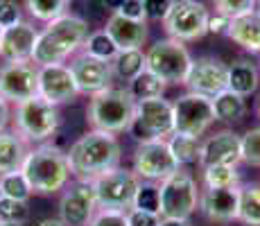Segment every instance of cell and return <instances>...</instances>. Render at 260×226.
I'll return each instance as SVG.
<instances>
[{
  "label": "cell",
  "mask_w": 260,
  "mask_h": 226,
  "mask_svg": "<svg viewBox=\"0 0 260 226\" xmlns=\"http://www.w3.org/2000/svg\"><path fill=\"white\" fill-rule=\"evenodd\" d=\"M190 63H192V57H190L186 43L174 41V39H161L149 45V50L145 52V68L158 79H163L166 86L186 82Z\"/></svg>",
  "instance_id": "obj_7"
},
{
  "label": "cell",
  "mask_w": 260,
  "mask_h": 226,
  "mask_svg": "<svg viewBox=\"0 0 260 226\" xmlns=\"http://www.w3.org/2000/svg\"><path fill=\"white\" fill-rule=\"evenodd\" d=\"M229 66L217 57H197L190 63L186 75V86L190 93H199L206 98H215L226 88Z\"/></svg>",
  "instance_id": "obj_15"
},
{
  "label": "cell",
  "mask_w": 260,
  "mask_h": 226,
  "mask_svg": "<svg viewBox=\"0 0 260 226\" xmlns=\"http://www.w3.org/2000/svg\"><path fill=\"white\" fill-rule=\"evenodd\" d=\"M86 37L88 23L82 16L63 14V16L46 23V27L39 32L32 52V63H37L39 68L52 66V63H66L75 52L82 50Z\"/></svg>",
  "instance_id": "obj_2"
},
{
  "label": "cell",
  "mask_w": 260,
  "mask_h": 226,
  "mask_svg": "<svg viewBox=\"0 0 260 226\" xmlns=\"http://www.w3.org/2000/svg\"><path fill=\"white\" fill-rule=\"evenodd\" d=\"M238 222H242L244 226H260V185L240 188Z\"/></svg>",
  "instance_id": "obj_29"
},
{
  "label": "cell",
  "mask_w": 260,
  "mask_h": 226,
  "mask_svg": "<svg viewBox=\"0 0 260 226\" xmlns=\"http://www.w3.org/2000/svg\"><path fill=\"white\" fill-rule=\"evenodd\" d=\"M226 37L247 52L260 54V16L256 12H249L244 16L231 18V27H229Z\"/></svg>",
  "instance_id": "obj_22"
},
{
  "label": "cell",
  "mask_w": 260,
  "mask_h": 226,
  "mask_svg": "<svg viewBox=\"0 0 260 226\" xmlns=\"http://www.w3.org/2000/svg\"><path fill=\"white\" fill-rule=\"evenodd\" d=\"M37 226H66V224H63L59 217H46V219H41Z\"/></svg>",
  "instance_id": "obj_47"
},
{
  "label": "cell",
  "mask_w": 260,
  "mask_h": 226,
  "mask_svg": "<svg viewBox=\"0 0 260 226\" xmlns=\"http://www.w3.org/2000/svg\"><path fill=\"white\" fill-rule=\"evenodd\" d=\"M161 215L143 213V210H129V226H158Z\"/></svg>",
  "instance_id": "obj_43"
},
{
  "label": "cell",
  "mask_w": 260,
  "mask_h": 226,
  "mask_svg": "<svg viewBox=\"0 0 260 226\" xmlns=\"http://www.w3.org/2000/svg\"><path fill=\"white\" fill-rule=\"evenodd\" d=\"M215 12L229 18H238L256 9V0H213Z\"/></svg>",
  "instance_id": "obj_37"
},
{
  "label": "cell",
  "mask_w": 260,
  "mask_h": 226,
  "mask_svg": "<svg viewBox=\"0 0 260 226\" xmlns=\"http://www.w3.org/2000/svg\"><path fill=\"white\" fill-rule=\"evenodd\" d=\"M0 226H23V224H0Z\"/></svg>",
  "instance_id": "obj_50"
},
{
  "label": "cell",
  "mask_w": 260,
  "mask_h": 226,
  "mask_svg": "<svg viewBox=\"0 0 260 226\" xmlns=\"http://www.w3.org/2000/svg\"><path fill=\"white\" fill-rule=\"evenodd\" d=\"M256 111H258V118H260V102H258V109H256Z\"/></svg>",
  "instance_id": "obj_51"
},
{
  "label": "cell",
  "mask_w": 260,
  "mask_h": 226,
  "mask_svg": "<svg viewBox=\"0 0 260 226\" xmlns=\"http://www.w3.org/2000/svg\"><path fill=\"white\" fill-rule=\"evenodd\" d=\"M0 37H3V27H0Z\"/></svg>",
  "instance_id": "obj_52"
},
{
  "label": "cell",
  "mask_w": 260,
  "mask_h": 226,
  "mask_svg": "<svg viewBox=\"0 0 260 226\" xmlns=\"http://www.w3.org/2000/svg\"><path fill=\"white\" fill-rule=\"evenodd\" d=\"M132 210H143V213H161V197H158V185L152 181H141V188L136 190Z\"/></svg>",
  "instance_id": "obj_34"
},
{
  "label": "cell",
  "mask_w": 260,
  "mask_h": 226,
  "mask_svg": "<svg viewBox=\"0 0 260 226\" xmlns=\"http://www.w3.org/2000/svg\"><path fill=\"white\" fill-rule=\"evenodd\" d=\"M208 16L211 12L204 5L190 3V0H172L163 18V27L168 32V39H174V41H199L208 34Z\"/></svg>",
  "instance_id": "obj_9"
},
{
  "label": "cell",
  "mask_w": 260,
  "mask_h": 226,
  "mask_svg": "<svg viewBox=\"0 0 260 226\" xmlns=\"http://www.w3.org/2000/svg\"><path fill=\"white\" fill-rule=\"evenodd\" d=\"M9 120H12V109H9V102L0 95V132L3 129H7Z\"/></svg>",
  "instance_id": "obj_44"
},
{
  "label": "cell",
  "mask_w": 260,
  "mask_h": 226,
  "mask_svg": "<svg viewBox=\"0 0 260 226\" xmlns=\"http://www.w3.org/2000/svg\"><path fill=\"white\" fill-rule=\"evenodd\" d=\"M122 3H124V0H102V7H104V9H109V12H113V14H116L118 9L122 7Z\"/></svg>",
  "instance_id": "obj_46"
},
{
  "label": "cell",
  "mask_w": 260,
  "mask_h": 226,
  "mask_svg": "<svg viewBox=\"0 0 260 226\" xmlns=\"http://www.w3.org/2000/svg\"><path fill=\"white\" fill-rule=\"evenodd\" d=\"M132 170L141 181L161 183L172 172H177L179 163L170 152L168 140H145V143H138L136 152H134Z\"/></svg>",
  "instance_id": "obj_12"
},
{
  "label": "cell",
  "mask_w": 260,
  "mask_h": 226,
  "mask_svg": "<svg viewBox=\"0 0 260 226\" xmlns=\"http://www.w3.org/2000/svg\"><path fill=\"white\" fill-rule=\"evenodd\" d=\"M116 14L124 18H132V21H145V9H143V0H124L122 7Z\"/></svg>",
  "instance_id": "obj_42"
},
{
  "label": "cell",
  "mask_w": 260,
  "mask_h": 226,
  "mask_svg": "<svg viewBox=\"0 0 260 226\" xmlns=\"http://www.w3.org/2000/svg\"><path fill=\"white\" fill-rule=\"evenodd\" d=\"M23 21L21 5L16 0H0V27L7 29L12 25H18Z\"/></svg>",
  "instance_id": "obj_39"
},
{
  "label": "cell",
  "mask_w": 260,
  "mask_h": 226,
  "mask_svg": "<svg viewBox=\"0 0 260 226\" xmlns=\"http://www.w3.org/2000/svg\"><path fill=\"white\" fill-rule=\"evenodd\" d=\"M240 160L260 168V127H251L240 136Z\"/></svg>",
  "instance_id": "obj_35"
},
{
  "label": "cell",
  "mask_w": 260,
  "mask_h": 226,
  "mask_svg": "<svg viewBox=\"0 0 260 226\" xmlns=\"http://www.w3.org/2000/svg\"><path fill=\"white\" fill-rule=\"evenodd\" d=\"M82 52L93 59H100V61L111 63L113 57L118 54V45L113 43V39L104 29H100V32H91L86 37V41L82 45Z\"/></svg>",
  "instance_id": "obj_30"
},
{
  "label": "cell",
  "mask_w": 260,
  "mask_h": 226,
  "mask_svg": "<svg viewBox=\"0 0 260 226\" xmlns=\"http://www.w3.org/2000/svg\"><path fill=\"white\" fill-rule=\"evenodd\" d=\"M127 132L138 143H145V140H168L174 134L172 102L166 98L136 102V113H134V120Z\"/></svg>",
  "instance_id": "obj_8"
},
{
  "label": "cell",
  "mask_w": 260,
  "mask_h": 226,
  "mask_svg": "<svg viewBox=\"0 0 260 226\" xmlns=\"http://www.w3.org/2000/svg\"><path fill=\"white\" fill-rule=\"evenodd\" d=\"M258 79H260L258 68L253 66L251 61H247V59H238V61H233L231 66H229L226 88L242 95V98H249L251 93H256Z\"/></svg>",
  "instance_id": "obj_24"
},
{
  "label": "cell",
  "mask_w": 260,
  "mask_h": 226,
  "mask_svg": "<svg viewBox=\"0 0 260 226\" xmlns=\"http://www.w3.org/2000/svg\"><path fill=\"white\" fill-rule=\"evenodd\" d=\"M27 156V143L16 129H3L0 132V174L21 170Z\"/></svg>",
  "instance_id": "obj_23"
},
{
  "label": "cell",
  "mask_w": 260,
  "mask_h": 226,
  "mask_svg": "<svg viewBox=\"0 0 260 226\" xmlns=\"http://www.w3.org/2000/svg\"><path fill=\"white\" fill-rule=\"evenodd\" d=\"M68 68L73 73L75 86L84 95H95L111 86L113 70H111V63L107 61H100V59H93L82 52L68 63Z\"/></svg>",
  "instance_id": "obj_17"
},
{
  "label": "cell",
  "mask_w": 260,
  "mask_h": 226,
  "mask_svg": "<svg viewBox=\"0 0 260 226\" xmlns=\"http://www.w3.org/2000/svg\"><path fill=\"white\" fill-rule=\"evenodd\" d=\"M168 147H170V152H172L174 160L179 163V168H186V165L199 163V154H202V138L172 134L168 138Z\"/></svg>",
  "instance_id": "obj_27"
},
{
  "label": "cell",
  "mask_w": 260,
  "mask_h": 226,
  "mask_svg": "<svg viewBox=\"0 0 260 226\" xmlns=\"http://www.w3.org/2000/svg\"><path fill=\"white\" fill-rule=\"evenodd\" d=\"M88 226H129V210L98 208Z\"/></svg>",
  "instance_id": "obj_38"
},
{
  "label": "cell",
  "mask_w": 260,
  "mask_h": 226,
  "mask_svg": "<svg viewBox=\"0 0 260 226\" xmlns=\"http://www.w3.org/2000/svg\"><path fill=\"white\" fill-rule=\"evenodd\" d=\"M71 174L77 181H95L102 174L120 168L122 147L118 138L107 132H95L91 129L79 140H75L71 149L66 152Z\"/></svg>",
  "instance_id": "obj_1"
},
{
  "label": "cell",
  "mask_w": 260,
  "mask_h": 226,
  "mask_svg": "<svg viewBox=\"0 0 260 226\" xmlns=\"http://www.w3.org/2000/svg\"><path fill=\"white\" fill-rule=\"evenodd\" d=\"M253 12H256L258 16H260V3H256V9H253Z\"/></svg>",
  "instance_id": "obj_49"
},
{
  "label": "cell",
  "mask_w": 260,
  "mask_h": 226,
  "mask_svg": "<svg viewBox=\"0 0 260 226\" xmlns=\"http://www.w3.org/2000/svg\"><path fill=\"white\" fill-rule=\"evenodd\" d=\"M77 95L79 90L75 86L68 63H52V66L39 68V98L59 107V104L73 102Z\"/></svg>",
  "instance_id": "obj_16"
},
{
  "label": "cell",
  "mask_w": 260,
  "mask_h": 226,
  "mask_svg": "<svg viewBox=\"0 0 260 226\" xmlns=\"http://www.w3.org/2000/svg\"><path fill=\"white\" fill-rule=\"evenodd\" d=\"M229 27H231V18L224 16V14H211L208 16V34H215V37H226Z\"/></svg>",
  "instance_id": "obj_41"
},
{
  "label": "cell",
  "mask_w": 260,
  "mask_h": 226,
  "mask_svg": "<svg viewBox=\"0 0 260 226\" xmlns=\"http://www.w3.org/2000/svg\"><path fill=\"white\" fill-rule=\"evenodd\" d=\"M29 219V206L27 202H16V199H0V224H23Z\"/></svg>",
  "instance_id": "obj_36"
},
{
  "label": "cell",
  "mask_w": 260,
  "mask_h": 226,
  "mask_svg": "<svg viewBox=\"0 0 260 226\" xmlns=\"http://www.w3.org/2000/svg\"><path fill=\"white\" fill-rule=\"evenodd\" d=\"M0 199H3V192H0Z\"/></svg>",
  "instance_id": "obj_53"
},
{
  "label": "cell",
  "mask_w": 260,
  "mask_h": 226,
  "mask_svg": "<svg viewBox=\"0 0 260 226\" xmlns=\"http://www.w3.org/2000/svg\"><path fill=\"white\" fill-rule=\"evenodd\" d=\"M240 163V134L231 129L208 136L202 140V154H199V165H236Z\"/></svg>",
  "instance_id": "obj_20"
},
{
  "label": "cell",
  "mask_w": 260,
  "mask_h": 226,
  "mask_svg": "<svg viewBox=\"0 0 260 226\" xmlns=\"http://www.w3.org/2000/svg\"><path fill=\"white\" fill-rule=\"evenodd\" d=\"M68 7L71 0H25V9L29 12V16L41 23H50L68 14Z\"/></svg>",
  "instance_id": "obj_31"
},
{
  "label": "cell",
  "mask_w": 260,
  "mask_h": 226,
  "mask_svg": "<svg viewBox=\"0 0 260 226\" xmlns=\"http://www.w3.org/2000/svg\"><path fill=\"white\" fill-rule=\"evenodd\" d=\"M190 3H197V5H204V7H206V5L213 3V0H190Z\"/></svg>",
  "instance_id": "obj_48"
},
{
  "label": "cell",
  "mask_w": 260,
  "mask_h": 226,
  "mask_svg": "<svg viewBox=\"0 0 260 226\" xmlns=\"http://www.w3.org/2000/svg\"><path fill=\"white\" fill-rule=\"evenodd\" d=\"M0 192H3V197L16 199V202H27L32 197V188H29L27 179H25L21 170L0 174Z\"/></svg>",
  "instance_id": "obj_33"
},
{
  "label": "cell",
  "mask_w": 260,
  "mask_h": 226,
  "mask_svg": "<svg viewBox=\"0 0 260 226\" xmlns=\"http://www.w3.org/2000/svg\"><path fill=\"white\" fill-rule=\"evenodd\" d=\"M37 27L27 21H21L18 25L3 29L0 37V59L7 61H32L34 43H37Z\"/></svg>",
  "instance_id": "obj_19"
},
{
  "label": "cell",
  "mask_w": 260,
  "mask_h": 226,
  "mask_svg": "<svg viewBox=\"0 0 260 226\" xmlns=\"http://www.w3.org/2000/svg\"><path fill=\"white\" fill-rule=\"evenodd\" d=\"M213 100V111H215V120H222V122H240L247 113V102H244L242 95L233 93V90L224 88L222 93H217Z\"/></svg>",
  "instance_id": "obj_25"
},
{
  "label": "cell",
  "mask_w": 260,
  "mask_h": 226,
  "mask_svg": "<svg viewBox=\"0 0 260 226\" xmlns=\"http://www.w3.org/2000/svg\"><path fill=\"white\" fill-rule=\"evenodd\" d=\"M91 183L100 208H116V210H132L136 190L141 188V179L136 177L134 170L127 168H116L91 181Z\"/></svg>",
  "instance_id": "obj_11"
},
{
  "label": "cell",
  "mask_w": 260,
  "mask_h": 226,
  "mask_svg": "<svg viewBox=\"0 0 260 226\" xmlns=\"http://www.w3.org/2000/svg\"><path fill=\"white\" fill-rule=\"evenodd\" d=\"M98 208V197L91 181H75L63 188L59 199V219L66 226H88Z\"/></svg>",
  "instance_id": "obj_13"
},
{
  "label": "cell",
  "mask_w": 260,
  "mask_h": 226,
  "mask_svg": "<svg viewBox=\"0 0 260 226\" xmlns=\"http://www.w3.org/2000/svg\"><path fill=\"white\" fill-rule=\"evenodd\" d=\"M256 3H260V0H256Z\"/></svg>",
  "instance_id": "obj_54"
},
{
  "label": "cell",
  "mask_w": 260,
  "mask_h": 226,
  "mask_svg": "<svg viewBox=\"0 0 260 226\" xmlns=\"http://www.w3.org/2000/svg\"><path fill=\"white\" fill-rule=\"evenodd\" d=\"M172 0H143L145 21H163Z\"/></svg>",
  "instance_id": "obj_40"
},
{
  "label": "cell",
  "mask_w": 260,
  "mask_h": 226,
  "mask_svg": "<svg viewBox=\"0 0 260 226\" xmlns=\"http://www.w3.org/2000/svg\"><path fill=\"white\" fill-rule=\"evenodd\" d=\"M174 111V134L202 138L215 122L213 100L199 93H183L172 102Z\"/></svg>",
  "instance_id": "obj_10"
},
{
  "label": "cell",
  "mask_w": 260,
  "mask_h": 226,
  "mask_svg": "<svg viewBox=\"0 0 260 226\" xmlns=\"http://www.w3.org/2000/svg\"><path fill=\"white\" fill-rule=\"evenodd\" d=\"M204 188H240V172L236 165H206Z\"/></svg>",
  "instance_id": "obj_32"
},
{
  "label": "cell",
  "mask_w": 260,
  "mask_h": 226,
  "mask_svg": "<svg viewBox=\"0 0 260 226\" xmlns=\"http://www.w3.org/2000/svg\"><path fill=\"white\" fill-rule=\"evenodd\" d=\"M161 197V217L190 219V215L199 208V188L194 177L186 168H179L168 179L158 183Z\"/></svg>",
  "instance_id": "obj_6"
},
{
  "label": "cell",
  "mask_w": 260,
  "mask_h": 226,
  "mask_svg": "<svg viewBox=\"0 0 260 226\" xmlns=\"http://www.w3.org/2000/svg\"><path fill=\"white\" fill-rule=\"evenodd\" d=\"M104 32L113 39V43L118 45V50H132V48H143V43L147 41V23L145 21H132L124 18L120 14H111Z\"/></svg>",
  "instance_id": "obj_21"
},
{
  "label": "cell",
  "mask_w": 260,
  "mask_h": 226,
  "mask_svg": "<svg viewBox=\"0 0 260 226\" xmlns=\"http://www.w3.org/2000/svg\"><path fill=\"white\" fill-rule=\"evenodd\" d=\"M0 95L7 102H25L39 95V66L32 61H7L0 66Z\"/></svg>",
  "instance_id": "obj_14"
},
{
  "label": "cell",
  "mask_w": 260,
  "mask_h": 226,
  "mask_svg": "<svg viewBox=\"0 0 260 226\" xmlns=\"http://www.w3.org/2000/svg\"><path fill=\"white\" fill-rule=\"evenodd\" d=\"M158 226H192L190 219H174V217H161Z\"/></svg>",
  "instance_id": "obj_45"
},
{
  "label": "cell",
  "mask_w": 260,
  "mask_h": 226,
  "mask_svg": "<svg viewBox=\"0 0 260 226\" xmlns=\"http://www.w3.org/2000/svg\"><path fill=\"white\" fill-rule=\"evenodd\" d=\"M127 90H129V95H132L136 102H141V100L163 98V93H166V82L158 79L156 75L149 73V70L145 68L138 77H134L132 82H129Z\"/></svg>",
  "instance_id": "obj_28"
},
{
  "label": "cell",
  "mask_w": 260,
  "mask_h": 226,
  "mask_svg": "<svg viewBox=\"0 0 260 226\" xmlns=\"http://www.w3.org/2000/svg\"><path fill=\"white\" fill-rule=\"evenodd\" d=\"M61 124L59 107L43 98H32L14 107V129L23 136L25 143H48Z\"/></svg>",
  "instance_id": "obj_5"
},
{
  "label": "cell",
  "mask_w": 260,
  "mask_h": 226,
  "mask_svg": "<svg viewBox=\"0 0 260 226\" xmlns=\"http://www.w3.org/2000/svg\"><path fill=\"white\" fill-rule=\"evenodd\" d=\"M21 172L27 179L32 195H57L73 177L66 152H61L52 143H41L27 149Z\"/></svg>",
  "instance_id": "obj_3"
},
{
  "label": "cell",
  "mask_w": 260,
  "mask_h": 226,
  "mask_svg": "<svg viewBox=\"0 0 260 226\" xmlns=\"http://www.w3.org/2000/svg\"><path fill=\"white\" fill-rule=\"evenodd\" d=\"M199 210L211 222H236L240 210V188H204Z\"/></svg>",
  "instance_id": "obj_18"
},
{
  "label": "cell",
  "mask_w": 260,
  "mask_h": 226,
  "mask_svg": "<svg viewBox=\"0 0 260 226\" xmlns=\"http://www.w3.org/2000/svg\"><path fill=\"white\" fill-rule=\"evenodd\" d=\"M113 77L124 79V82H132L134 77L145 70V52L143 48H132V50H118V54L111 61Z\"/></svg>",
  "instance_id": "obj_26"
},
{
  "label": "cell",
  "mask_w": 260,
  "mask_h": 226,
  "mask_svg": "<svg viewBox=\"0 0 260 226\" xmlns=\"http://www.w3.org/2000/svg\"><path fill=\"white\" fill-rule=\"evenodd\" d=\"M134 113H136V100L129 95V90L120 86H109L91 95L86 118L95 132H107L116 136L129 129Z\"/></svg>",
  "instance_id": "obj_4"
}]
</instances>
